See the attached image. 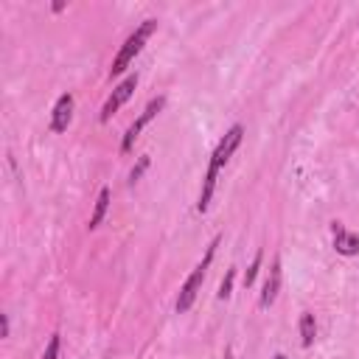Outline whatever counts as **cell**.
Here are the masks:
<instances>
[{
	"label": "cell",
	"instance_id": "cell-16",
	"mask_svg": "<svg viewBox=\"0 0 359 359\" xmlns=\"http://www.w3.org/2000/svg\"><path fill=\"white\" fill-rule=\"evenodd\" d=\"M272 359H286V356H283V353H275V356H272Z\"/></svg>",
	"mask_w": 359,
	"mask_h": 359
},
{
	"label": "cell",
	"instance_id": "cell-14",
	"mask_svg": "<svg viewBox=\"0 0 359 359\" xmlns=\"http://www.w3.org/2000/svg\"><path fill=\"white\" fill-rule=\"evenodd\" d=\"M56 356H59V334H50V339H48V345H45L42 359H56Z\"/></svg>",
	"mask_w": 359,
	"mask_h": 359
},
{
	"label": "cell",
	"instance_id": "cell-9",
	"mask_svg": "<svg viewBox=\"0 0 359 359\" xmlns=\"http://www.w3.org/2000/svg\"><path fill=\"white\" fill-rule=\"evenodd\" d=\"M109 199H112V191H109V188H101V191H98V199H95V208H93V213H90V222H87L90 230H95V227L104 222V216H107V210H109Z\"/></svg>",
	"mask_w": 359,
	"mask_h": 359
},
{
	"label": "cell",
	"instance_id": "cell-8",
	"mask_svg": "<svg viewBox=\"0 0 359 359\" xmlns=\"http://www.w3.org/2000/svg\"><path fill=\"white\" fill-rule=\"evenodd\" d=\"M278 292H280V258H275L272 266H269V272H266V280H264V292H261L258 306L261 309H269L275 303Z\"/></svg>",
	"mask_w": 359,
	"mask_h": 359
},
{
	"label": "cell",
	"instance_id": "cell-15",
	"mask_svg": "<svg viewBox=\"0 0 359 359\" xmlns=\"http://www.w3.org/2000/svg\"><path fill=\"white\" fill-rule=\"evenodd\" d=\"M8 314H0V337H8Z\"/></svg>",
	"mask_w": 359,
	"mask_h": 359
},
{
	"label": "cell",
	"instance_id": "cell-3",
	"mask_svg": "<svg viewBox=\"0 0 359 359\" xmlns=\"http://www.w3.org/2000/svg\"><path fill=\"white\" fill-rule=\"evenodd\" d=\"M216 247H219V236L208 244V250H205V258L194 266V272L185 278V283L180 286V297H177V314H185L191 306H194V300H196V294H199V289H202V280H205V272H208V266H210V261H213V252H216Z\"/></svg>",
	"mask_w": 359,
	"mask_h": 359
},
{
	"label": "cell",
	"instance_id": "cell-2",
	"mask_svg": "<svg viewBox=\"0 0 359 359\" xmlns=\"http://www.w3.org/2000/svg\"><path fill=\"white\" fill-rule=\"evenodd\" d=\"M157 31V20H143L129 36H126V42L121 45V50H118V56L112 59V67H109V76L115 79V76H121V73H126V67L135 62V56L143 50V45L149 42V36Z\"/></svg>",
	"mask_w": 359,
	"mask_h": 359
},
{
	"label": "cell",
	"instance_id": "cell-4",
	"mask_svg": "<svg viewBox=\"0 0 359 359\" xmlns=\"http://www.w3.org/2000/svg\"><path fill=\"white\" fill-rule=\"evenodd\" d=\"M163 107H165V95H157V98H151V101L146 104V109L129 123V129H126V135H123V140H121V151H123V154H129V151L135 149V140H137L140 132L157 118V112H160Z\"/></svg>",
	"mask_w": 359,
	"mask_h": 359
},
{
	"label": "cell",
	"instance_id": "cell-12",
	"mask_svg": "<svg viewBox=\"0 0 359 359\" xmlns=\"http://www.w3.org/2000/svg\"><path fill=\"white\" fill-rule=\"evenodd\" d=\"M233 280H236V266H230V269L224 272V280H222V286H219V300H227V297L233 294Z\"/></svg>",
	"mask_w": 359,
	"mask_h": 359
},
{
	"label": "cell",
	"instance_id": "cell-5",
	"mask_svg": "<svg viewBox=\"0 0 359 359\" xmlns=\"http://www.w3.org/2000/svg\"><path fill=\"white\" fill-rule=\"evenodd\" d=\"M135 87H137V73H129V76H126V79H123V81H121V84H118V87L109 93V98L104 101L98 121H101V123H107V121H109V118H112V115H115V112H118V109H121V107H123V104L132 98Z\"/></svg>",
	"mask_w": 359,
	"mask_h": 359
},
{
	"label": "cell",
	"instance_id": "cell-1",
	"mask_svg": "<svg viewBox=\"0 0 359 359\" xmlns=\"http://www.w3.org/2000/svg\"><path fill=\"white\" fill-rule=\"evenodd\" d=\"M241 137H244V126L241 123H233L224 137L216 143L213 154H210V163H208V171H205V180H202V191H199V202H196V210L205 213L210 208V199H213V191H216V180H219V171L227 165V160L233 157V151L241 146Z\"/></svg>",
	"mask_w": 359,
	"mask_h": 359
},
{
	"label": "cell",
	"instance_id": "cell-10",
	"mask_svg": "<svg viewBox=\"0 0 359 359\" xmlns=\"http://www.w3.org/2000/svg\"><path fill=\"white\" fill-rule=\"evenodd\" d=\"M297 328H300V345L303 348H311L314 345V337H317V320H314V314L311 311H303Z\"/></svg>",
	"mask_w": 359,
	"mask_h": 359
},
{
	"label": "cell",
	"instance_id": "cell-7",
	"mask_svg": "<svg viewBox=\"0 0 359 359\" xmlns=\"http://www.w3.org/2000/svg\"><path fill=\"white\" fill-rule=\"evenodd\" d=\"M331 233H334V250L339 255H356L359 252V236L345 230L342 222H331Z\"/></svg>",
	"mask_w": 359,
	"mask_h": 359
},
{
	"label": "cell",
	"instance_id": "cell-11",
	"mask_svg": "<svg viewBox=\"0 0 359 359\" xmlns=\"http://www.w3.org/2000/svg\"><path fill=\"white\" fill-rule=\"evenodd\" d=\"M261 261H264V250H255V258H252V264H250V266H247V272H244V286H247V289L255 283L258 269H261Z\"/></svg>",
	"mask_w": 359,
	"mask_h": 359
},
{
	"label": "cell",
	"instance_id": "cell-6",
	"mask_svg": "<svg viewBox=\"0 0 359 359\" xmlns=\"http://www.w3.org/2000/svg\"><path fill=\"white\" fill-rule=\"evenodd\" d=\"M73 107H76V98H73V93H62L59 98H56V104H53V112H50V129L53 132H67V126H70V121H73Z\"/></svg>",
	"mask_w": 359,
	"mask_h": 359
},
{
	"label": "cell",
	"instance_id": "cell-13",
	"mask_svg": "<svg viewBox=\"0 0 359 359\" xmlns=\"http://www.w3.org/2000/svg\"><path fill=\"white\" fill-rule=\"evenodd\" d=\"M149 163H151L149 157H140V160H137V165H135V168L129 171V185H135V182H137V180L143 177V171L149 168Z\"/></svg>",
	"mask_w": 359,
	"mask_h": 359
}]
</instances>
